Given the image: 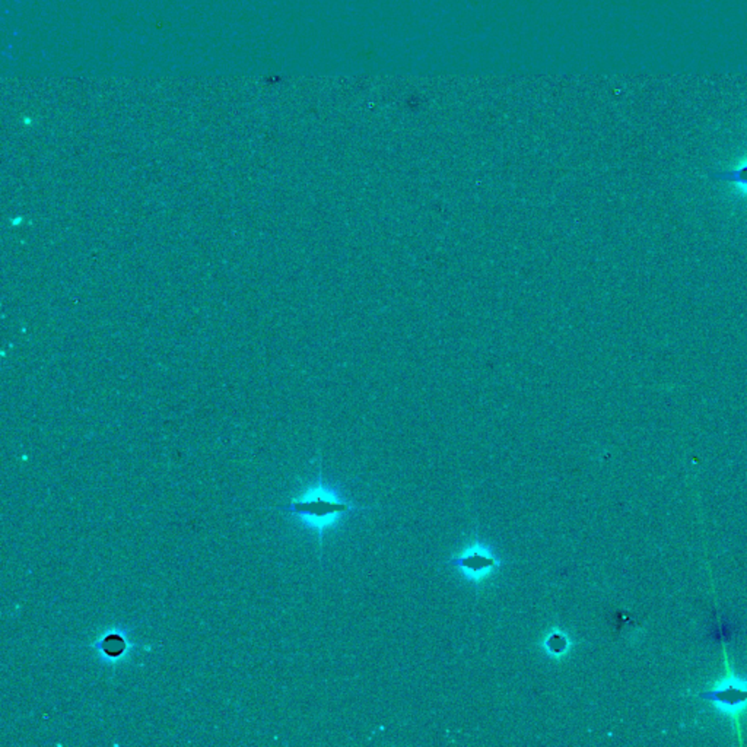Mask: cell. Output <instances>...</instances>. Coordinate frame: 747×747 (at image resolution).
Listing matches in <instances>:
<instances>
[{"mask_svg": "<svg viewBox=\"0 0 747 747\" xmlns=\"http://www.w3.org/2000/svg\"><path fill=\"white\" fill-rule=\"evenodd\" d=\"M275 510L287 512L295 519L301 520L307 526H311L319 531L320 546L323 542L324 530L331 526V522L351 511H358L363 508L355 507L351 502L339 500L331 490L323 487L321 480H319L316 487L309 488L304 494L298 495L297 498L285 505H279Z\"/></svg>", "mask_w": 747, "mask_h": 747, "instance_id": "cell-1", "label": "cell"}, {"mask_svg": "<svg viewBox=\"0 0 747 747\" xmlns=\"http://www.w3.org/2000/svg\"><path fill=\"white\" fill-rule=\"evenodd\" d=\"M700 698L711 702L722 714L737 719L747 710V680L741 676H724Z\"/></svg>", "mask_w": 747, "mask_h": 747, "instance_id": "cell-2", "label": "cell"}, {"mask_svg": "<svg viewBox=\"0 0 747 747\" xmlns=\"http://www.w3.org/2000/svg\"><path fill=\"white\" fill-rule=\"evenodd\" d=\"M450 565L463 571V573H466L468 578L479 581L488 573L497 568L498 561L482 548H472L461 553L458 558L450 559Z\"/></svg>", "mask_w": 747, "mask_h": 747, "instance_id": "cell-3", "label": "cell"}, {"mask_svg": "<svg viewBox=\"0 0 747 747\" xmlns=\"http://www.w3.org/2000/svg\"><path fill=\"white\" fill-rule=\"evenodd\" d=\"M92 648L99 651L100 656L106 661L121 660L131 649V642L127 639L126 634L119 631H109L101 635L97 641L92 644Z\"/></svg>", "mask_w": 747, "mask_h": 747, "instance_id": "cell-4", "label": "cell"}, {"mask_svg": "<svg viewBox=\"0 0 747 747\" xmlns=\"http://www.w3.org/2000/svg\"><path fill=\"white\" fill-rule=\"evenodd\" d=\"M711 178L721 180V182L734 183V184L741 185V187L747 190V163H743L742 167L736 168V170L711 174Z\"/></svg>", "mask_w": 747, "mask_h": 747, "instance_id": "cell-5", "label": "cell"}, {"mask_svg": "<svg viewBox=\"0 0 747 747\" xmlns=\"http://www.w3.org/2000/svg\"><path fill=\"white\" fill-rule=\"evenodd\" d=\"M546 646H548L549 651H551L552 654H563L565 653V649L568 648V639H566L565 635L555 632V634H552L551 638L546 641Z\"/></svg>", "mask_w": 747, "mask_h": 747, "instance_id": "cell-6", "label": "cell"}]
</instances>
